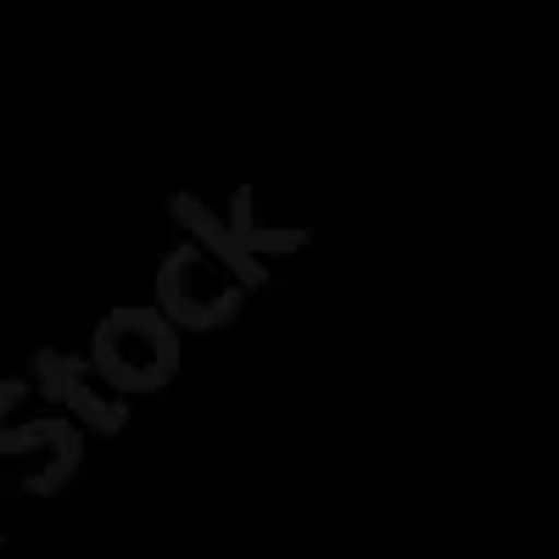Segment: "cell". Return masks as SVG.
<instances>
[]
</instances>
